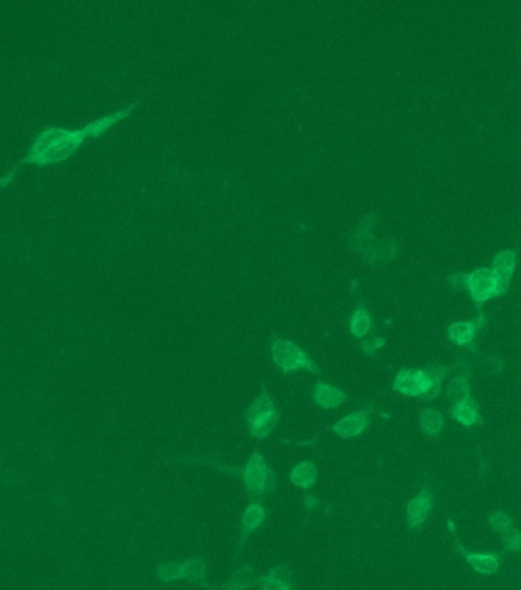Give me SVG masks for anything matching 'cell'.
<instances>
[{
    "mask_svg": "<svg viewBox=\"0 0 521 590\" xmlns=\"http://www.w3.org/2000/svg\"><path fill=\"white\" fill-rule=\"evenodd\" d=\"M450 415L454 420H456V422L466 427V429H473V427L482 424L479 404H477L473 397L461 404L453 405L450 410Z\"/></svg>",
    "mask_w": 521,
    "mask_h": 590,
    "instance_id": "9a60e30c",
    "label": "cell"
},
{
    "mask_svg": "<svg viewBox=\"0 0 521 590\" xmlns=\"http://www.w3.org/2000/svg\"><path fill=\"white\" fill-rule=\"evenodd\" d=\"M259 590H293L288 564H278L257 580Z\"/></svg>",
    "mask_w": 521,
    "mask_h": 590,
    "instance_id": "5bb4252c",
    "label": "cell"
},
{
    "mask_svg": "<svg viewBox=\"0 0 521 590\" xmlns=\"http://www.w3.org/2000/svg\"><path fill=\"white\" fill-rule=\"evenodd\" d=\"M517 268V253L513 249H504L497 253L494 260H493V269L494 274L500 280L502 286L506 291L509 289L511 280L513 277V272Z\"/></svg>",
    "mask_w": 521,
    "mask_h": 590,
    "instance_id": "4fadbf2b",
    "label": "cell"
},
{
    "mask_svg": "<svg viewBox=\"0 0 521 590\" xmlns=\"http://www.w3.org/2000/svg\"><path fill=\"white\" fill-rule=\"evenodd\" d=\"M257 580H259V577H255L254 575L253 567L244 566V567H239L237 571H234L231 573V577L226 580V582H223V584L226 587H230L231 590H246L249 587L255 586Z\"/></svg>",
    "mask_w": 521,
    "mask_h": 590,
    "instance_id": "44dd1931",
    "label": "cell"
},
{
    "mask_svg": "<svg viewBox=\"0 0 521 590\" xmlns=\"http://www.w3.org/2000/svg\"><path fill=\"white\" fill-rule=\"evenodd\" d=\"M266 519V511L260 501H251L246 508L244 514H241V520H240V544H239V551H241L244 548V544L248 542L249 535L253 533H255L257 529H259L263 521Z\"/></svg>",
    "mask_w": 521,
    "mask_h": 590,
    "instance_id": "7c38bea8",
    "label": "cell"
},
{
    "mask_svg": "<svg viewBox=\"0 0 521 590\" xmlns=\"http://www.w3.org/2000/svg\"><path fill=\"white\" fill-rule=\"evenodd\" d=\"M139 105V101L130 105L127 109L120 110L116 114H110L104 118L87 124L86 127L80 130H69V129H60V127H45L42 130V134L35 138L34 144L29 149V153L21 159L19 164L12 168L2 179V187H6V184L17 172V168L25 166V164H35V166H48V164H57L72 157L80 147L83 145L86 139L98 138L102 134L115 125L118 121L124 120L129 116L131 110H134Z\"/></svg>",
    "mask_w": 521,
    "mask_h": 590,
    "instance_id": "6da1fadb",
    "label": "cell"
},
{
    "mask_svg": "<svg viewBox=\"0 0 521 590\" xmlns=\"http://www.w3.org/2000/svg\"><path fill=\"white\" fill-rule=\"evenodd\" d=\"M488 520H489V526L500 535L506 534L512 528H515V526H513V520H512L511 515H508L503 511H494L493 514L489 515Z\"/></svg>",
    "mask_w": 521,
    "mask_h": 590,
    "instance_id": "cb8c5ba5",
    "label": "cell"
},
{
    "mask_svg": "<svg viewBox=\"0 0 521 590\" xmlns=\"http://www.w3.org/2000/svg\"><path fill=\"white\" fill-rule=\"evenodd\" d=\"M271 357H273L275 366L280 368L283 375L300 370L315 375L321 373L318 364L307 355L306 350H303L293 341L283 340V338H275L273 344H271Z\"/></svg>",
    "mask_w": 521,
    "mask_h": 590,
    "instance_id": "8992f818",
    "label": "cell"
},
{
    "mask_svg": "<svg viewBox=\"0 0 521 590\" xmlns=\"http://www.w3.org/2000/svg\"><path fill=\"white\" fill-rule=\"evenodd\" d=\"M486 326V315L479 311V316L471 321H457L453 323L446 329V338L448 341L459 348H471L474 344L479 332Z\"/></svg>",
    "mask_w": 521,
    "mask_h": 590,
    "instance_id": "52a82bcc",
    "label": "cell"
},
{
    "mask_svg": "<svg viewBox=\"0 0 521 590\" xmlns=\"http://www.w3.org/2000/svg\"><path fill=\"white\" fill-rule=\"evenodd\" d=\"M212 590H231L230 587H226L225 584H222L220 587H212Z\"/></svg>",
    "mask_w": 521,
    "mask_h": 590,
    "instance_id": "83f0119b",
    "label": "cell"
},
{
    "mask_svg": "<svg viewBox=\"0 0 521 590\" xmlns=\"http://www.w3.org/2000/svg\"><path fill=\"white\" fill-rule=\"evenodd\" d=\"M396 254H398V245H396L393 240H387V242H379V245L375 248L367 249L365 259L372 265V267L381 268L384 267L385 263L392 262Z\"/></svg>",
    "mask_w": 521,
    "mask_h": 590,
    "instance_id": "e0dca14e",
    "label": "cell"
},
{
    "mask_svg": "<svg viewBox=\"0 0 521 590\" xmlns=\"http://www.w3.org/2000/svg\"><path fill=\"white\" fill-rule=\"evenodd\" d=\"M448 373L450 368L442 364H430L427 368H401L393 381V390L403 396L431 401L440 395Z\"/></svg>",
    "mask_w": 521,
    "mask_h": 590,
    "instance_id": "7a4b0ae2",
    "label": "cell"
},
{
    "mask_svg": "<svg viewBox=\"0 0 521 590\" xmlns=\"http://www.w3.org/2000/svg\"><path fill=\"white\" fill-rule=\"evenodd\" d=\"M312 400L315 405L325 410H335L347 401L346 392L325 381H318L312 390Z\"/></svg>",
    "mask_w": 521,
    "mask_h": 590,
    "instance_id": "8fae6325",
    "label": "cell"
},
{
    "mask_svg": "<svg viewBox=\"0 0 521 590\" xmlns=\"http://www.w3.org/2000/svg\"><path fill=\"white\" fill-rule=\"evenodd\" d=\"M502 543L506 551L520 552L521 551V530L512 528L508 533L502 535Z\"/></svg>",
    "mask_w": 521,
    "mask_h": 590,
    "instance_id": "d4e9b609",
    "label": "cell"
},
{
    "mask_svg": "<svg viewBox=\"0 0 521 590\" xmlns=\"http://www.w3.org/2000/svg\"><path fill=\"white\" fill-rule=\"evenodd\" d=\"M185 567H187V581L192 582V584H197L207 589H212L211 586H208L207 582V573H208V567L205 564L203 560L201 558H190L187 560Z\"/></svg>",
    "mask_w": 521,
    "mask_h": 590,
    "instance_id": "7402d4cb",
    "label": "cell"
},
{
    "mask_svg": "<svg viewBox=\"0 0 521 590\" xmlns=\"http://www.w3.org/2000/svg\"><path fill=\"white\" fill-rule=\"evenodd\" d=\"M212 465L220 471L241 479L245 483L248 499L251 501H260L265 497V494L273 492L275 488L277 477L274 470L268 465L265 457L257 452L251 454L244 468H226L217 465V463H212Z\"/></svg>",
    "mask_w": 521,
    "mask_h": 590,
    "instance_id": "3957f363",
    "label": "cell"
},
{
    "mask_svg": "<svg viewBox=\"0 0 521 590\" xmlns=\"http://www.w3.org/2000/svg\"><path fill=\"white\" fill-rule=\"evenodd\" d=\"M372 420V410L361 409L336 420L332 430L340 439H354L361 436L369 429Z\"/></svg>",
    "mask_w": 521,
    "mask_h": 590,
    "instance_id": "ba28073f",
    "label": "cell"
},
{
    "mask_svg": "<svg viewBox=\"0 0 521 590\" xmlns=\"http://www.w3.org/2000/svg\"><path fill=\"white\" fill-rule=\"evenodd\" d=\"M432 506H435V496L428 488L422 490L416 497L410 500L405 512L408 529L414 530L422 528L423 523L430 517Z\"/></svg>",
    "mask_w": 521,
    "mask_h": 590,
    "instance_id": "30bf717a",
    "label": "cell"
},
{
    "mask_svg": "<svg viewBox=\"0 0 521 590\" xmlns=\"http://www.w3.org/2000/svg\"><path fill=\"white\" fill-rule=\"evenodd\" d=\"M244 419L248 425L249 434L257 440L266 439L280 424V411L275 409L273 397L265 387L262 388V393L255 397L251 405L245 409Z\"/></svg>",
    "mask_w": 521,
    "mask_h": 590,
    "instance_id": "5b68a950",
    "label": "cell"
},
{
    "mask_svg": "<svg viewBox=\"0 0 521 590\" xmlns=\"http://www.w3.org/2000/svg\"><path fill=\"white\" fill-rule=\"evenodd\" d=\"M448 282L454 289L468 291L479 311H482V305H485L486 301L508 292L491 268H479L473 272H457V274L448 276Z\"/></svg>",
    "mask_w": 521,
    "mask_h": 590,
    "instance_id": "277c9868",
    "label": "cell"
},
{
    "mask_svg": "<svg viewBox=\"0 0 521 590\" xmlns=\"http://www.w3.org/2000/svg\"><path fill=\"white\" fill-rule=\"evenodd\" d=\"M446 397L453 405L471 400V382L468 375H457L446 386Z\"/></svg>",
    "mask_w": 521,
    "mask_h": 590,
    "instance_id": "ac0fdd59",
    "label": "cell"
},
{
    "mask_svg": "<svg viewBox=\"0 0 521 590\" xmlns=\"http://www.w3.org/2000/svg\"><path fill=\"white\" fill-rule=\"evenodd\" d=\"M448 523V528L454 535V540H456V544L459 551L461 552V555L465 557L466 563L473 567V569L480 573V575H493L498 571V567H500L502 558L498 557L497 554H493V552H468L464 546H461L456 537V528H454V523L451 520L446 521Z\"/></svg>",
    "mask_w": 521,
    "mask_h": 590,
    "instance_id": "9c48e42d",
    "label": "cell"
},
{
    "mask_svg": "<svg viewBox=\"0 0 521 590\" xmlns=\"http://www.w3.org/2000/svg\"><path fill=\"white\" fill-rule=\"evenodd\" d=\"M384 346H385V338L376 337V338H373V340H365V341H363V343H361V350L365 353V355L372 357V355H375V353H376L381 348H384Z\"/></svg>",
    "mask_w": 521,
    "mask_h": 590,
    "instance_id": "484cf974",
    "label": "cell"
},
{
    "mask_svg": "<svg viewBox=\"0 0 521 590\" xmlns=\"http://www.w3.org/2000/svg\"><path fill=\"white\" fill-rule=\"evenodd\" d=\"M318 506H320V500L315 496H312V494H306V496H304V510L311 512L313 510H317Z\"/></svg>",
    "mask_w": 521,
    "mask_h": 590,
    "instance_id": "4316f807",
    "label": "cell"
},
{
    "mask_svg": "<svg viewBox=\"0 0 521 590\" xmlns=\"http://www.w3.org/2000/svg\"><path fill=\"white\" fill-rule=\"evenodd\" d=\"M419 424H421V430H422L425 436L437 438L444 430L445 419H444L442 413H440L437 409L428 407V409H425V410L421 411Z\"/></svg>",
    "mask_w": 521,
    "mask_h": 590,
    "instance_id": "d6986e66",
    "label": "cell"
},
{
    "mask_svg": "<svg viewBox=\"0 0 521 590\" xmlns=\"http://www.w3.org/2000/svg\"><path fill=\"white\" fill-rule=\"evenodd\" d=\"M289 481L298 488L307 491L318 481V468L311 461L300 462L289 471Z\"/></svg>",
    "mask_w": 521,
    "mask_h": 590,
    "instance_id": "2e32d148",
    "label": "cell"
},
{
    "mask_svg": "<svg viewBox=\"0 0 521 590\" xmlns=\"http://www.w3.org/2000/svg\"><path fill=\"white\" fill-rule=\"evenodd\" d=\"M372 329V315L365 306H358L350 319V334L355 338H364Z\"/></svg>",
    "mask_w": 521,
    "mask_h": 590,
    "instance_id": "ffe728a7",
    "label": "cell"
},
{
    "mask_svg": "<svg viewBox=\"0 0 521 590\" xmlns=\"http://www.w3.org/2000/svg\"><path fill=\"white\" fill-rule=\"evenodd\" d=\"M158 578L163 582L187 580L185 563H164L156 569Z\"/></svg>",
    "mask_w": 521,
    "mask_h": 590,
    "instance_id": "603a6c76",
    "label": "cell"
}]
</instances>
